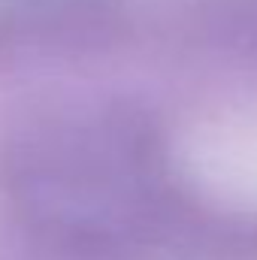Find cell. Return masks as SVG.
<instances>
[{"instance_id":"cell-1","label":"cell","mask_w":257,"mask_h":260,"mask_svg":"<svg viewBox=\"0 0 257 260\" xmlns=\"http://www.w3.org/2000/svg\"><path fill=\"white\" fill-rule=\"evenodd\" d=\"M85 0H0V21H30L67 12Z\"/></svg>"}]
</instances>
